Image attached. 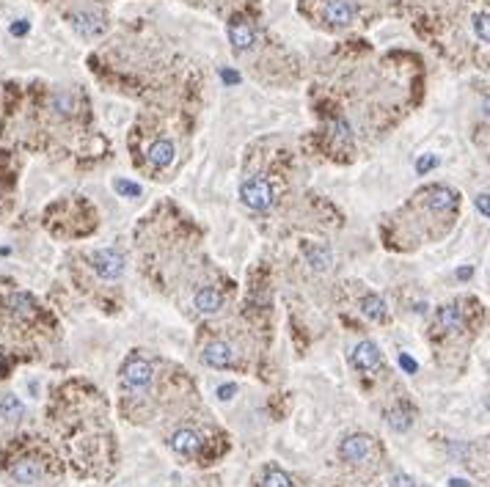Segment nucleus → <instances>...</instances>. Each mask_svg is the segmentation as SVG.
<instances>
[{
    "instance_id": "nucleus-25",
    "label": "nucleus",
    "mask_w": 490,
    "mask_h": 487,
    "mask_svg": "<svg viewBox=\"0 0 490 487\" xmlns=\"http://www.w3.org/2000/svg\"><path fill=\"white\" fill-rule=\"evenodd\" d=\"M435 165H438V157H435V155H421L419 160H416V173L424 176V173H427V171H432Z\"/></svg>"
},
{
    "instance_id": "nucleus-14",
    "label": "nucleus",
    "mask_w": 490,
    "mask_h": 487,
    "mask_svg": "<svg viewBox=\"0 0 490 487\" xmlns=\"http://www.w3.org/2000/svg\"><path fill=\"white\" fill-rule=\"evenodd\" d=\"M8 311H11L14 317H19V320H33V314H36V303H33L31 295L17 292V295L8 298Z\"/></svg>"
},
{
    "instance_id": "nucleus-30",
    "label": "nucleus",
    "mask_w": 490,
    "mask_h": 487,
    "mask_svg": "<svg viewBox=\"0 0 490 487\" xmlns=\"http://www.w3.org/2000/svg\"><path fill=\"white\" fill-rule=\"evenodd\" d=\"M11 33H14V36H25V33H28V22H25V19L14 22V25H11Z\"/></svg>"
},
{
    "instance_id": "nucleus-10",
    "label": "nucleus",
    "mask_w": 490,
    "mask_h": 487,
    "mask_svg": "<svg viewBox=\"0 0 490 487\" xmlns=\"http://www.w3.org/2000/svg\"><path fill=\"white\" fill-rule=\"evenodd\" d=\"M8 474H11V479H14L17 485H33V482H39V477H42V463L33 460V457H25V460L14 463Z\"/></svg>"
},
{
    "instance_id": "nucleus-9",
    "label": "nucleus",
    "mask_w": 490,
    "mask_h": 487,
    "mask_svg": "<svg viewBox=\"0 0 490 487\" xmlns=\"http://www.w3.org/2000/svg\"><path fill=\"white\" fill-rule=\"evenodd\" d=\"M72 28L80 36H99L105 31V19L94 11H77V14H72Z\"/></svg>"
},
{
    "instance_id": "nucleus-1",
    "label": "nucleus",
    "mask_w": 490,
    "mask_h": 487,
    "mask_svg": "<svg viewBox=\"0 0 490 487\" xmlns=\"http://www.w3.org/2000/svg\"><path fill=\"white\" fill-rule=\"evenodd\" d=\"M240 198L245 201V207L256 210V212H268L276 204V193L270 187V182L265 176H251L243 182L240 187Z\"/></svg>"
},
{
    "instance_id": "nucleus-11",
    "label": "nucleus",
    "mask_w": 490,
    "mask_h": 487,
    "mask_svg": "<svg viewBox=\"0 0 490 487\" xmlns=\"http://www.w3.org/2000/svg\"><path fill=\"white\" fill-rule=\"evenodd\" d=\"M202 443L204 441H202V435L196 429H177L171 435V449L179 452V454H196L202 449Z\"/></svg>"
},
{
    "instance_id": "nucleus-16",
    "label": "nucleus",
    "mask_w": 490,
    "mask_h": 487,
    "mask_svg": "<svg viewBox=\"0 0 490 487\" xmlns=\"http://www.w3.org/2000/svg\"><path fill=\"white\" fill-rule=\"evenodd\" d=\"M22 416H25V405H22L19 397H14V394L0 397V421H6V424H17Z\"/></svg>"
},
{
    "instance_id": "nucleus-8",
    "label": "nucleus",
    "mask_w": 490,
    "mask_h": 487,
    "mask_svg": "<svg viewBox=\"0 0 490 487\" xmlns=\"http://www.w3.org/2000/svg\"><path fill=\"white\" fill-rule=\"evenodd\" d=\"M355 14H358V8H355L352 0H328L325 8H322V17L331 25H350Z\"/></svg>"
},
{
    "instance_id": "nucleus-12",
    "label": "nucleus",
    "mask_w": 490,
    "mask_h": 487,
    "mask_svg": "<svg viewBox=\"0 0 490 487\" xmlns=\"http://www.w3.org/2000/svg\"><path fill=\"white\" fill-rule=\"evenodd\" d=\"M430 198V207L432 210H438V212H449V210H455L457 204H460V196L452 190V187H443V185H438V187H432L430 193H427Z\"/></svg>"
},
{
    "instance_id": "nucleus-33",
    "label": "nucleus",
    "mask_w": 490,
    "mask_h": 487,
    "mask_svg": "<svg viewBox=\"0 0 490 487\" xmlns=\"http://www.w3.org/2000/svg\"><path fill=\"white\" fill-rule=\"evenodd\" d=\"M223 78H226V80H229V83H237V80H240V78H237L234 72H223Z\"/></svg>"
},
{
    "instance_id": "nucleus-3",
    "label": "nucleus",
    "mask_w": 490,
    "mask_h": 487,
    "mask_svg": "<svg viewBox=\"0 0 490 487\" xmlns=\"http://www.w3.org/2000/svg\"><path fill=\"white\" fill-rule=\"evenodd\" d=\"M122 380H124V386H130V388H149L152 386V366H149V361H143V358H130L124 366H122Z\"/></svg>"
},
{
    "instance_id": "nucleus-32",
    "label": "nucleus",
    "mask_w": 490,
    "mask_h": 487,
    "mask_svg": "<svg viewBox=\"0 0 490 487\" xmlns=\"http://www.w3.org/2000/svg\"><path fill=\"white\" fill-rule=\"evenodd\" d=\"M449 487H471L468 479H449Z\"/></svg>"
},
{
    "instance_id": "nucleus-4",
    "label": "nucleus",
    "mask_w": 490,
    "mask_h": 487,
    "mask_svg": "<svg viewBox=\"0 0 490 487\" xmlns=\"http://www.w3.org/2000/svg\"><path fill=\"white\" fill-rule=\"evenodd\" d=\"M350 361L358 372H375V369H380L383 355H380V347L375 341H361V344H355Z\"/></svg>"
},
{
    "instance_id": "nucleus-19",
    "label": "nucleus",
    "mask_w": 490,
    "mask_h": 487,
    "mask_svg": "<svg viewBox=\"0 0 490 487\" xmlns=\"http://www.w3.org/2000/svg\"><path fill=\"white\" fill-rule=\"evenodd\" d=\"M50 108H53L58 116H72L74 99H72V94H67V91H56L53 99H50Z\"/></svg>"
},
{
    "instance_id": "nucleus-28",
    "label": "nucleus",
    "mask_w": 490,
    "mask_h": 487,
    "mask_svg": "<svg viewBox=\"0 0 490 487\" xmlns=\"http://www.w3.org/2000/svg\"><path fill=\"white\" fill-rule=\"evenodd\" d=\"M336 135L342 138V141H350L352 133H350V124L345 121V119H336Z\"/></svg>"
},
{
    "instance_id": "nucleus-21",
    "label": "nucleus",
    "mask_w": 490,
    "mask_h": 487,
    "mask_svg": "<svg viewBox=\"0 0 490 487\" xmlns=\"http://www.w3.org/2000/svg\"><path fill=\"white\" fill-rule=\"evenodd\" d=\"M411 421H414V418H411L408 410H391V413H389V427L397 429V432H405V429L411 427Z\"/></svg>"
},
{
    "instance_id": "nucleus-23",
    "label": "nucleus",
    "mask_w": 490,
    "mask_h": 487,
    "mask_svg": "<svg viewBox=\"0 0 490 487\" xmlns=\"http://www.w3.org/2000/svg\"><path fill=\"white\" fill-rule=\"evenodd\" d=\"M113 187H116V193H119V196H133V198H138L140 196V185H136V182H127V179H116V182H113Z\"/></svg>"
},
{
    "instance_id": "nucleus-24",
    "label": "nucleus",
    "mask_w": 490,
    "mask_h": 487,
    "mask_svg": "<svg viewBox=\"0 0 490 487\" xmlns=\"http://www.w3.org/2000/svg\"><path fill=\"white\" fill-rule=\"evenodd\" d=\"M474 31H477V36L482 42H488V11H482V14L474 17Z\"/></svg>"
},
{
    "instance_id": "nucleus-31",
    "label": "nucleus",
    "mask_w": 490,
    "mask_h": 487,
    "mask_svg": "<svg viewBox=\"0 0 490 487\" xmlns=\"http://www.w3.org/2000/svg\"><path fill=\"white\" fill-rule=\"evenodd\" d=\"M400 364H402V366H405L408 372H416V361H411L408 355H402V358H400Z\"/></svg>"
},
{
    "instance_id": "nucleus-5",
    "label": "nucleus",
    "mask_w": 490,
    "mask_h": 487,
    "mask_svg": "<svg viewBox=\"0 0 490 487\" xmlns=\"http://www.w3.org/2000/svg\"><path fill=\"white\" fill-rule=\"evenodd\" d=\"M229 42H231L234 53H248V50L256 44V31H254V25L245 22V19H234V22L229 25Z\"/></svg>"
},
{
    "instance_id": "nucleus-34",
    "label": "nucleus",
    "mask_w": 490,
    "mask_h": 487,
    "mask_svg": "<svg viewBox=\"0 0 490 487\" xmlns=\"http://www.w3.org/2000/svg\"><path fill=\"white\" fill-rule=\"evenodd\" d=\"M457 275H460V278H471V267H463Z\"/></svg>"
},
{
    "instance_id": "nucleus-15",
    "label": "nucleus",
    "mask_w": 490,
    "mask_h": 487,
    "mask_svg": "<svg viewBox=\"0 0 490 487\" xmlns=\"http://www.w3.org/2000/svg\"><path fill=\"white\" fill-rule=\"evenodd\" d=\"M435 323H438L441 330H446V333H457V330L463 327V309H460V306H443V309L438 311Z\"/></svg>"
},
{
    "instance_id": "nucleus-29",
    "label": "nucleus",
    "mask_w": 490,
    "mask_h": 487,
    "mask_svg": "<svg viewBox=\"0 0 490 487\" xmlns=\"http://www.w3.org/2000/svg\"><path fill=\"white\" fill-rule=\"evenodd\" d=\"M477 210H480V212H482V218H488V215H490L488 193H480V196H477Z\"/></svg>"
},
{
    "instance_id": "nucleus-13",
    "label": "nucleus",
    "mask_w": 490,
    "mask_h": 487,
    "mask_svg": "<svg viewBox=\"0 0 490 487\" xmlns=\"http://www.w3.org/2000/svg\"><path fill=\"white\" fill-rule=\"evenodd\" d=\"M220 306H223V298H220V292H218V289H212V287H202V289L196 292V309H199L202 314H218V311H220Z\"/></svg>"
},
{
    "instance_id": "nucleus-6",
    "label": "nucleus",
    "mask_w": 490,
    "mask_h": 487,
    "mask_svg": "<svg viewBox=\"0 0 490 487\" xmlns=\"http://www.w3.org/2000/svg\"><path fill=\"white\" fill-rule=\"evenodd\" d=\"M369 452H372V438H366V435H350L339 446V454L348 463H364L369 457Z\"/></svg>"
},
{
    "instance_id": "nucleus-7",
    "label": "nucleus",
    "mask_w": 490,
    "mask_h": 487,
    "mask_svg": "<svg viewBox=\"0 0 490 487\" xmlns=\"http://www.w3.org/2000/svg\"><path fill=\"white\" fill-rule=\"evenodd\" d=\"M202 361L212 369H229L234 364V350L226 341H210L202 352Z\"/></svg>"
},
{
    "instance_id": "nucleus-17",
    "label": "nucleus",
    "mask_w": 490,
    "mask_h": 487,
    "mask_svg": "<svg viewBox=\"0 0 490 487\" xmlns=\"http://www.w3.org/2000/svg\"><path fill=\"white\" fill-rule=\"evenodd\" d=\"M149 162L154 168H168L174 162V144L171 141H154L149 146Z\"/></svg>"
},
{
    "instance_id": "nucleus-18",
    "label": "nucleus",
    "mask_w": 490,
    "mask_h": 487,
    "mask_svg": "<svg viewBox=\"0 0 490 487\" xmlns=\"http://www.w3.org/2000/svg\"><path fill=\"white\" fill-rule=\"evenodd\" d=\"M361 311H364L369 320H375V323H383V320H386V303H383V298H377V295H366V298L361 300Z\"/></svg>"
},
{
    "instance_id": "nucleus-20",
    "label": "nucleus",
    "mask_w": 490,
    "mask_h": 487,
    "mask_svg": "<svg viewBox=\"0 0 490 487\" xmlns=\"http://www.w3.org/2000/svg\"><path fill=\"white\" fill-rule=\"evenodd\" d=\"M306 259L317 267V270H325L331 264V250L325 248H314V245H306Z\"/></svg>"
},
{
    "instance_id": "nucleus-27",
    "label": "nucleus",
    "mask_w": 490,
    "mask_h": 487,
    "mask_svg": "<svg viewBox=\"0 0 490 487\" xmlns=\"http://www.w3.org/2000/svg\"><path fill=\"white\" fill-rule=\"evenodd\" d=\"M391 487H419L411 477H405V474H394L391 477V482H389Z\"/></svg>"
},
{
    "instance_id": "nucleus-22",
    "label": "nucleus",
    "mask_w": 490,
    "mask_h": 487,
    "mask_svg": "<svg viewBox=\"0 0 490 487\" xmlns=\"http://www.w3.org/2000/svg\"><path fill=\"white\" fill-rule=\"evenodd\" d=\"M262 487H292V479H289V474H284L281 468H270V471L265 474Z\"/></svg>"
},
{
    "instance_id": "nucleus-26",
    "label": "nucleus",
    "mask_w": 490,
    "mask_h": 487,
    "mask_svg": "<svg viewBox=\"0 0 490 487\" xmlns=\"http://www.w3.org/2000/svg\"><path fill=\"white\" fill-rule=\"evenodd\" d=\"M234 394H237V386H234V383H223V386L218 388V400H223V402H229Z\"/></svg>"
},
{
    "instance_id": "nucleus-2",
    "label": "nucleus",
    "mask_w": 490,
    "mask_h": 487,
    "mask_svg": "<svg viewBox=\"0 0 490 487\" xmlns=\"http://www.w3.org/2000/svg\"><path fill=\"white\" fill-rule=\"evenodd\" d=\"M91 264H94V270H97L105 281H113V278H119V275L124 273V256H122L119 250H113V248H105V250L91 253Z\"/></svg>"
}]
</instances>
